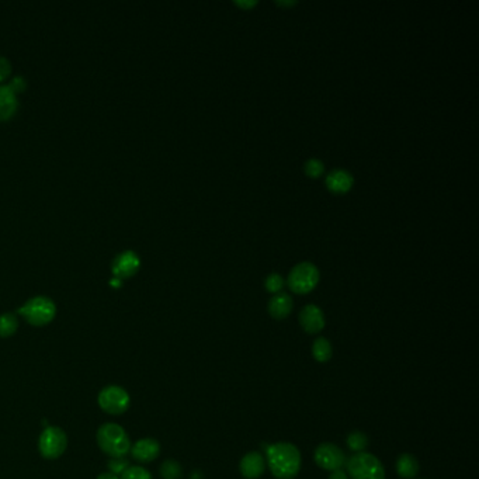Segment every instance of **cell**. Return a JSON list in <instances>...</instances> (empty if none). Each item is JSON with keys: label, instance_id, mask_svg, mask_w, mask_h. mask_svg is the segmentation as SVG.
<instances>
[{"label": "cell", "instance_id": "4", "mask_svg": "<svg viewBox=\"0 0 479 479\" xmlns=\"http://www.w3.org/2000/svg\"><path fill=\"white\" fill-rule=\"evenodd\" d=\"M20 315L26 318L30 325L44 326L48 325L56 315L55 302L44 295L30 298L23 307L17 309Z\"/></svg>", "mask_w": 479, "mask_h": 479}, {"label": "cell", "instance_id": "20", "mask_svg": "<svg viewBox=\"0 0 479 479\" xmlns=\"http://www.w3.org/2000/svg\"><path fill=\"white\" fill-rule=\"evenodd\" d=\"M159 471H161V476L163 479H181V476H183L181 465L174 460H166L161 465Z\"/></svg>", "mask_w": 479, "mask_h": 479}, {"label": "cell", "instance_id": "2", "mask_svg": "<svg viewBox=\"0 0 479 479\" xmlns=\"http://www.w3.org/2000/svg\"><path fill=\"white\" fill-rule=\"evenodd\" d=\"M96 439L100 450L111 458L124 457L131 450V440L127 432L115 423H106L100 426Z\"/></svg>", "mask_w": 479, "mask_h": 479}, {"label": "cell", "instance_id": "31", "mask_svg": "<svg viewBox=\"0 0 479 479\" xmlns=\"http://www.w3.org/2000/svg\"><path fill=\"white\" fill-rule=\"evenodd\" d=\"M191 479H202V478H201L200 472H194V473L191 475Z\"/></svg>", "mask_w": 479, "mask_h": 479}, {"label": "cell", "instance_id": "8", "mask_svg": "<svg viewBox=\"0 0 479 479\" xmlns=\"http://www.w3.org/2000/svg\"><path fill=\"white\" fill-rule=\"evenodd\" d=\"M314 460L319 468L330 471V472L343 469L348 461L345 451L333 443L319 444L315 450Z\"/></svg>", "mask_w": 479, "mask_h": 479}, {"label": "cell", "instance_id": "1", "mask_svg": "<svg viewBox=\"0 0 479 479\" xmlns=\"http://www.w3.org/2000/svg\"><path fill=\"white\" fill-rule=\"evenodd\" d=\"M266 461L271 473L277 479H294L302 464L300 450L287 441L268 444L264 447Z\"/></svg>", "mask_w": 479, "mask_h": 479}, {"label": "cell", "instance_id": "6", "mask_svg": "<svg viewBox=\"0 0 479 479\" xmlns=\"http://www.w3.org/2000/svg\"><path fill=\"white\" fill-rule=\"evenodd\" d=\"M97 402L106 414L117 416L127 412L131 403V398L122 387L108 385L100 391Z\"/></svg>", "mask_w": 479, "mask_h": 479}, {"label": "cell", "instance_id": "3", "mask_svg": "<svg viewBox=\"0 0 479 479\" xmlns=\"http://www.w3.org/2000/svg\"><path fill=\"white\" fill-rule=\"evenodd\" d=\"M345 466L350 479H385L382 462L370 453H355Z\"/></svg>", "mask_w": 479, "mask_h": 479}, {"label": "cell", "instance_id": "7", "mask_svg": "<svg viewBox=\"0 0 479 479\" xmlns=\"http://www.w3.org/2000/svg\"><path fill=\"white\" fill-rule=\"evenodd\" d=\"M67 447L66 433L58 426H48L42 430L38 439V450L47 460L59 458Z\"/></svg>", "mask_w": 479, "mask_h": 479}, {"label": "cell", "instance_id": "18", "mask_svg": "<svg viewBox=\"0 0 479 479\" xmlns=\"http://www.w3.org/2000/svg\"><path fill=\"white\" fill-rule=\"evenodd\" d=\"M19 329L17 316L12 312L0 315V337H10Z\"/></svg>", "mask_w": 479, "mask_h": 479}, {"label": "cell", "instance_id": "11", "mask_svg": "<svg viewBox=\"0 0 479 479\" xmlns=\"http://www.w3.org/2000/svg\"><path fill=\"white\" fill-rule=\"evenodd\" d=\"M131 455L140 462H151L159 457L161 444L155 439H141L131 444Z\"/></svg>", "mask_w": 479, "mask_h": 479}, {"label": "cell", "instance_id": "14", "mask_svg": "<svg viewBox=\"0 0 479 479\" xmlns=\"http://www.w3.org/2000/svg\"><path fill=\"white\" fill-rule=\"evenodd\" d=\"M293 307V298L286 293H279L273 295V298L268 301V314L275 319L282 320L291 314Z\"/></svg>", "mask_w": 479, "mask_h": 479}, {"label": "cell", "instance_id": "9", "mask_svg": "<svg viewBox=\"0 0 479 479\" xmlns=\"http://www.w3.org/2000/svg\"><path fill=\"white\" fill-rule=\"evenodd\" d=\"M140 266H141V259L138 254H136L133 250H124L114 257L111 270L115 279L121 280V279H128L133 276L135 273L140 270Z\"/></svg>", "mask_w": 479, "mask_h": 479}, {"label": "cell", "instance_id": "16", "mask_svg": "<svg viewBox=\"0 0 479 479\" xmlns=\"http://www.w3.org/2000/svg\"><path fill=\"white\" fill-rule=\"evenodd\" d=\"M419 461L412 454H400L396 460V473L402 479H414L419 473Z\"/></svg>", "mask_w": 479, "mask_h": 479}, {"label": "cell", "instance_id": "27", "mask_svg": "<svg viewBox=\"0 0 479 479\" xmlns=\"http://www.w3.org/2000/svg\"><path fill=\"white\" fill-rule=\"evenodd\" d=\"M329 479H349L348 473L343 469H339V471H333L329 476Z\"/></svg>", "mask_w": 479, "mask_h": 479}, {"label": "cell", "instance_id": "24", "mask_svg": "<svg viewBox=\"0 0 479 479\" xmlns=\"http://www.w3.org/2000/svg\"><path fill=\"white\" fill-rule=\"evenodd\" d=\"M108 472H113L114 475H121L128 466H129V461L124 457H120V458H111L108 461Z\"/></svg>", "mask_w": 479, "mask_h": 479}, {"label": "cell", "instance_id": "13", "mask_svg": "<svg viewBox=\"0 0 479 479\" xmlns=\"http://www.w3.org/2000/svg\"><path fill=\"white\" fill-rule=\"evenodd\" d=\"M353 176L345 169H333L326 176V186L334 193H348L353 187Z\"/></svg>", "mask_w": 479, "mask_h": 479}, {"label": "cell", "instance_id": "19", "mask_svg": "<svg viewBox=\"0 0 479 479\" xmlns=\"http://www.w3.org/2000/svg\"><path fill=\"white\" fill-rule=\"evenodd\" d=\"M348 447L353 451V453H364V450L368 447V437L366 433L363 432H352L349 436H348Z\"/></svg>", "mask_w": 479, "mask_h": 479}, {"label": "cell", "instance_id": "26", "mask_svg": "<svg viewBox=\"0 0 479 479\" xmlns=\"http://www.w3.org/2000/svg\"><path fill=\"white\" fill-rule=\"evenodd\" d=\"M16 93L17 92H22V90H24V88H26V79L23 78V76H15L13 79H12V82H10V85H9Z\"/></svg>", "mask_w": 479, "mask_h": 479}, {"label": "cell", "instance_id": "29", "mask_svg": "<svg viewBox=\"0 0 479 479\" xmlns=\"http://www.w3.org/2000/svg\"><path fill=\"white\" fill-rule=\"evenodd\" d=\"M97 479H120V476L114 475L113 472H103L97 476Z\"/></svg>", "mask_w": 479, "mask_h": 479}, {"label": "cell", "instance_id": "28", "mask_svg": "<svg viewBox=\"0 0 479 479\" xmlns=\"http://www.w3.org/2000/svg\"><path fill=\"white\" fill-rule=\"evenodd\" d=\"M239 8H243V9H250V8H253V6H256L257 5V2H256V0H250V2H245V0H243V2H241V0H238V2H235Z\"/></svg>", "mask_w": 479, "mask_h": 479}, {"label": "cell", "instance_id": "15", "mask_svg": "<svg viewBox=\"0 0 479 479\" xmlns=\"http://www.w3.org/2000/svg\"><path fill=\"white\" fill-rule=\"evenodd\" d=\"M19 107L17 93L9 85H0V120L10 118Z\"/></svg>", "mask_w": 479, "mask_h": 479}, {"label": "cell", "instance_id": "12", "mask_svg": "<svg viewBox=\"0 0 479 479\" xmlns=\"http://www.w3.org/2000/svg\"><path fill=\"white\" fill-rule=\"evenodd\" d=\"M239 471L246 479H257L266 471V458L259 451L247 453L239 464Z\"/></svg>", "mask_w": 479, "mask_h": 479}, {"label": "cell", "instance_id": "17", "mask_svg": "<svg viewBox=\"0 0 479 479\" xmlns=\"http://www.w3.org/2000/svg\"><path fill=\"white\" fill-rule=\"evenodd\" d=\"M312 356L319 363H327L333 356L330 341L326 337H318L312 345Z\"/></svg>", "mask_w": 479, "mask_h": 479}, {"label": "cell", "instance_id": "23", "mask_svg": "<svg viewBox=\"0 0 479 479\" xmlns=\"http://www.w3.org/2000/svg\"><path fill=\"white\" fill-rule=\"evenodd\" d=\"M305 173L308 174V176H311V177H319L322 173H323V170H325V165H323V162L322 161H319V159H315V158H311V159H308L307 162H305Z\"/></svg>", "mask_w": 479, "mask_h": 479}, {"label": "cell", "instance_id": "5", "mask_svg": "<svg viewBox=\"0 0 479 479\" xmlns=\"http://www.w3.org/2000/svg\"><path fill=\"white\" fill-rule=\"evenodd\" d=\"M287 282L293 293L308 294L316 287L319 282V270L314 263L302 261L293 267Z\"/></svg>", "mask_w": 479, "mask_h": 479}, {"label": "cell", "instance_id": "25", "mask_svg": "<svg viewBox=\"0 0 479 479\" xmlns=\"http://www.w3.org/2000/svg\"><path fill=\"white\" fill-rule=\"evenodd\" d=\"M12 72V63L6 56H0V81L6 79Z\"/></svg>", "mask_w": 479, "mask_h": 479}, {"label": "cell", "instance_id": "10", "mask_svg": "<svg viewBox=\"0 0 479 479\" xmlns=\"http://www.w3.org/2000/svg\"><path fill=\"white\" fill-rule=\"evenodd\" d=\"M298 320H300L301 327L309 334L319 333L325 327V323H326L323 311L315 304L305 305L300 312Z\"/></svg>", "mask_w": 479, "mask_h": 479}, {"label": "cell", "instance_id": "22", "mask_svg": "<svg viewBox=\"0 0 479 479\" xmlns=\"http://www.w3.org/2000/svg\"><path fill=\"white\" fill-rule=\"evenodd\" d=\"M264 287L268 293L279 294L284 287V280L280 275H277V273H271V275H268L264 280Z\"/></svg>", "mask_w": 479, "mask_h": 479}, {"label": "cell", "instance_id": "21", "mask_svg": "<svg viewBox=\"0 0 479 479\" xmlns=\"http://www.w3.org/2000/svg\"><path fill=\"white\" fill-rule=\"evenodd\" d=\"M120 479H152V475L144 466L129 465L121 475Z\"/></svg>", "mask_w": 479, "mask_h": 479}, {"label": "cell", "instance_id": "30", "mask_svg": "<svg viewBox=\"0 0 479 479\" xmlns=\"http://www.w3.org/2000/svg\"><path fill=\"white\" fill-rule=\"evenodd\" d=\"M279 6H293L295 5L297 2H294V0H291V2H276Z\"/></svg>", "mask_w": 479, "mask_h": 479}]
</instances>
